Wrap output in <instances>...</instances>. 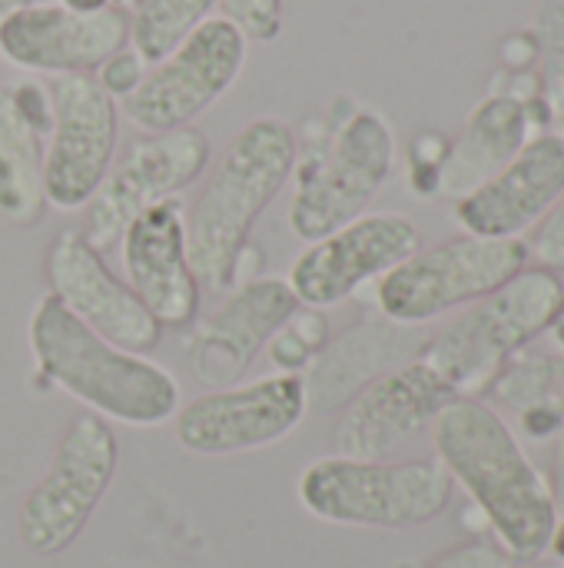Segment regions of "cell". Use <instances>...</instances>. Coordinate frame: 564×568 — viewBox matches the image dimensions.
<instances>
[{
  "mask_svg": "<svg viewBox=\"0 0 564 568\" xmlns=\"http://www.w3.org/2000/svg\"><path fill=\"white\" fill-rule=\"evenodd\" d=\"M419 250L422 233L412 220L399 213H362L336 233L309 243L293 260L286 283L299 306L332 310Z\"/></svg>",
  "mask_w": 564,
  "mask_h": 568,
  "instance_id": "4fadbf2b",
  "label": "cell"
},
{
  "mask_svg": "<svg viewBox=\"0 0 564 568\" xmlns=\"http://www.w3.org/2000/svg\"><path fill=\"white\" fill-rule=\"evenodd\" d=\"M529 243L455 236L432 250H419L376 283V306L402 326H425L465 303H479L502 290L529 266Z\"/></svg>",
  "mask_w": 564,
  "mask_h": 568,
  "instance_id": "52a82bcc",
  "label": "cell"
},
{
  "mask_svg": "<svg viewBox=\"0 0 564 568\" xmlns=\"http://www.w3.org/2000/svg\"><path fill=\"white\" fill-rule=\"evenodd\" d=\"M529 256L548 273H564V196L539 226V233L529 246Z\"/></svg>",
  "mask_w": 564,
  "mask_h": 568,
  "instance_id": "f1b7e54d",
  "label": "cell"
},
{
  "mask_svg": "<svg viewBox=\"0 0 564 568\" xmlns=\"http://www.w3.org/2000/svg\"><path fill=\"white\" fill-rule=\"evenodd\" d=\"M425 343L429 333L422 326H402L386 316L349 326L302 373L306 409L319 416L342 413L379 376L419 359Z\"/></svg>",
  "mask_w": 564,
  "mask_h": 568,
  "instance_id": "ffe728a7",
  "label": "cell"
},
{
  "mask_svg": "<svg viewBox=\"0 0 564 568\" xmlns=\"http://www.w3.org/2000/svg\"><path fill=\"white\" fill-rule=\"evenodd\" d=\"M529 106L515 97H489L469 116L462 136L439 163L435 193L462 200L499 176L529 143Z\"/></svg>",
  "mask_w": 564,
  "mask_h": 568,
  "instance_id": "44dd1931",
  "label": "cell"
},
{
  "mask_svg": "<svg viewBox=\"0 0 564 568\" xmlns=\"http://www.w3.org/2000/svg\"><path fill=\"white\" fill-rule=\"evenodd\" d=\"M216 7L219 0H140L130 10V47L153 67L203 27Z\"/></svg>",
  "mask_w": 564,
  "mask_h": 568,
  "instance_id": "cb8c5ba5",
  "label": "cell"
},
{
  "mask_svg": "<svg viewBox=\"0 0 564 568\" xmlns=\"http://www.w3.org/2000/svg\"><path fill=\"white\" fill-rule=\"evenodd\" d=\"M126 286L163 329L193 326L199 316V283L186 253V203L180 196L146 206L120 236Z\"/></svg>",
  "mask_w": 564,
  "mask_h": 568,
  "instance_id": "2e32d148",
  "label": "cell"
},
{
  "mask_svg": "<svg viewBox=\"0 0 564 568\" xmlns=\"http://www.w3.org/2000/svg\"><path fill=\"white\" fill-rule=\"evenodd\" d=\"M552 506H555V536H552V552L564 559V429L562 446H558V469H555V489H552Z\"/></svg>",
  "mask_w": 564,
  "mask_h": 568,
  "instance_id": "4dcf8cb0",
  "label": "cell"
},
{
  "mask_svg": "<svg viewBox=\"0 0 564 568\" xmlns=\"http://www.w3.org/2000/svg\"><path fill=\"white\" fill-rule=\"evenodd\" d=\"M306 413L302 376L276 373L189 399L173 416V433L193 456H239L283 443L299 429Z\"/></svg>",
  "mask_w": 564,
  "mask_h": 568,
  "instance_id": "7c38bea8",
  "label": "cell"
},
{
  "mask_svg": "<svg viewBox=\"0 0 564 568\" xmlns=\"http://www.w3.org/2000/svg\"><path fill=\"white\" fill-rule=\"evenodd\" d=\"M396 166L392 126L376 110H352L296 160L289 230L316 243L359 220Z\"/></svg>",
  "mask_w": 564,
  "mask_h": 568,
  "instance_id": "8992f818",
  "label": "cell"
},
{
  "mask_svg": "<svg viewBox=\"0 0 564 568\" xmlns=\"http://www.w3.org/2000/svg\"><path fill=\"white\" fill-rule=\"evenodd\" d=\"M27 336L37 376L86 413L133 429H156L180 413L183 389L166 366L106 343L53 293L37 300Z\"/></svg>",
  "mask_w": 564,
  "mask_h": 568,
  "instance_id": "3957f363",
  "label": "cell"
},
{
  "mask_svg": "<svg viewBox=\"0 0 564 568\" xmlns=\"http://www.w3.org/2000/svg\"><path fill=\"white\" fill-rule=\"evenodd\" d=\"M455 399V393L422 363L412 359L372 386H366L336 426V456L382 463L399 446L432 429L435 416Z\"/></svg>",
  "mask_w": 564,
  "mask_h": 568,
  "instance_id": "ac0fdd59",
  "label": "cell"
},
{
  "mask_svg": "<svg viewBox=\"0 0 564 568\" xmlns=\"http://www.w3.org/2000/svg\"><path fill=\"white\" fill-rule=\"evenodd\" d=\"M535 37L542 53V87L552 113H564V0H545L535 17Z\"/></svg>",
  "mask_w": 564,
  "mask_h": 568,
  "instance_id": "484cf974",
  "label": "cell"
},
{
  "mask_svg": "<svg viewBox=\"0 0 564 568\" xmlns=\"http://www.w3.org/2000/svg\"><path fill=\"white\" fill-rule=\"evenodd\" d=\"M43 143L13 103L10 87H0V220L13 226L40 223L43 200Z\"/></svg>",
  "mask_w": 564,
  "mask_h": 568,
  "instance_id": "7402d4cb",
  "label": "cell"
},
{
  "mask_svg": "<svg viewBox=\"0 0 564 568\" xmlns=\"http://www.w3.org/2000/svg\"><path fill=\"white\" fill-rule=\"evenodd\" d=\"M130 47V10H73L63 3H30L0 27V53L30 73H96L113 53Z\"/></svg>",
  "mask_w": 564,
  "mask_h": 568,
  "instance_id": "9a60e30c",
  "label": "cell"
},
{
  "mask_svg": "<svg viewBox=\"0 0 564 568\" xmlns=\"http://www.w3.org/2000/svg\"><path fill=\"white\" fill-rule=\"evenodd\" d=\"M452 476L439 459L366 463L329 456L302 469L296 483L299 506L332 526L356 529H416L439 519L452 503Z\"/></svg>",
  "mask_w": 564,
  "mask_h": 568,
  "instance_id": "5b68a950",
  "label": "cell"
},
{
  "mask_svg": "<svg viewBox=\"0 0 564 568\" xmlns=\"http://www.w3.org/2000/svg\"><path fill=\"white\" fill-rule=\"evenodd\" d=\"M110 3H113V7H123V10H133L140 0H110Z\"/></svg>",
  "mask_w": 564,
  "mask_h": 568,
  "instance_id": "836d02e7",
  "label": "cell"
},
{
  "mask_svg": "<svg viewBox=\"0 0 564 568\" xmlns=\"http://www.w3.org/2000/svg\"><path fill=\"white\" fill-rule=\"evenodd\" d=\"M57 3L73 7V10H100V7H106L110 0H57Z\"/></svg>",
  "mask_w": 564,
  "mask_h": 568,
  "instance_id": "d6a6232c",
  "label": "cell"
},
{
  "mask_svg": "<svg viewBox=\"0 0 564 568\" xmlns=\"http://www.w3.org/2000/svg\"><path fill=\"white\" fill-rule=\"evenodd\" d=\"M219 7L246 40L269 43L283 30V0H219Z\"/></svg>",
  "mask_w": 564,
  "mask_h": 568,
  "instance_id": "4316f807",
  "label": "cell"
},
{
  "mask_svg": "<svg viewBox=\"0 0 564 568\" xmlns=\"http://www.w3.org/2000/svg\"><path fill=\"white\" fill-rule=\"evenodd\" d=\"M489 393L519 413L525 433L535 439L564 429V356L519 353Z\"/></svg>",
  "mask_w": 564,
  "mask_h": 568,
  "instance_id": "603a6c76",
  "label": "cell"
},
{
  "mask_svg": "<svg viewBox=\"0 0 564 568\" xmlns=\"http://www.w3.org/2000/svg\"><path fill=\"white\" fill-rule=\"evenodd\" d=\"M562 123H564V113H562Z\"/></svg>",
  "mask_w": 564,
  "mask_h": 568,
  "instance_id": "d590c367",
  "label": "cell"
},
{
  "mask_svg": "<svg viewBox=\"0 0 564 568\" xmlns=\"http://www.w3.org/2000/svg\"><path fill=\"white\" fill-rule=\"evenodd\" d=\"M422 568H515V559L505 549H495L489 542H472V546H459V549L432 559Z\"/></svg>",
  "mask_w": 564,
  "mask_h": 568,
  "instance_id": "f546056e",
  "label": "cell"
},
{
  "mask_svg": "<svg viewBox=\"0 0 564 568\" xmlns=\"http://www.w3.org/2000/svg\"><path fill=\"white\" fill-rule=\"evenodd\" d=\"M562 303V280L542 266H525L502 290L429 336L419 359L455 393V399H475L492 389L499 373L525 353L529 343L552 329Z\"/></svg>",
  "mask_w": 564,
  "mask_h": 568,
  "instance_id": "277c9868",
  "label": "cell"
},
{
  "mask_svg": "<svg viewBox=\"0 0 564 568\" xmlns=\"http://www.w3.org/2000/svg\"><path fill=\"white\" fill-rule=\"evenodd\" d=\"M116 459L120 446L110 423L86 409L76 413L60 436L47 476L20 506L17 532L23 549L33 556H60L70 549L106 496Z\"/></svg>",
  "mask_w": 564,
  "mask_h": 568,
  "instance_id": "ba28073f",
  "label": "cell"
},
{
  "mask_svg": "<svg viewBox=\"0 0 564 568\" xmlns=\"http://www.w3.org/2000/svg\"><path fill=\"white\" fill-rule=\"evenodd\" d=\"M43 276L50 293L106 343L136 356H150L160 346L163 326L136 300L126 280L103 263V253L86 243L80 226H66L50 240Z\"/></svg>",
  "mask_w": 564,
  "mask_h": 568,
  "instance_id": "5bb4252c",
  "label": "cell"
},
{
  "mask_svg": "<svg viewBox=\"0 0 564 568\" xmlns=\"http://www.w3.org/2000/svg\"><path fill=\"white\" fill-rule=\"evenodd\" d=\"M326 343H329V323H326L322 310L299 306L269 336L266 349H269V363L276 366V373L302 376L309 369V363L326 349Z\"/></svg>",
  "mask_w": 564,
  "mask_h": 568,
  "instance_id": "d4e9b609",
  "label": "cell"
},
{
  "mask_svg": "<svg viewBox=\"0 0 564 568\" xmlns=\"http://www.w3.org/2000/svg\"><path fill=\"white\" fill-rule=\"evenodd\" d=\"M296 160V130L279 116H256L226 143L186 213V253L199 290L226 296L236 286L249 233L293 180Z\"/></svg>",
  "mask_w": 564,
  "mask_h": 568,
  "instance_id": "7a4b0ae2",
  "label": "cell"
},
{
  "mask_svg": "<svg viewBox=\"0 0 564 568\" xmlns=\"http://www.w3.org/2000/svg\"><path fill=\"white\" fill-rule=\"evenodd\" d=\"M30 3H40V0H0V27H3L17 10H23V7H30Z\"/></svg>",
  "mask_w": 564,
  "mask_h": 568,
  "instance_id": "1f68e13d",
  "label": "cell"
},
{
  "mask_svg": "<svg viewBox=\"0 0 564 568\" xmlns=\"http://www.w3.org/2000/svg\"><path fill=\"white\" fill-rule=\"evenodd\" d=\"M246 37L226 17H209L173 53L153 63L143 83L123 100V113L143 133L193 126L246 67Z\"/></svg>",
  "mask_w": 564,
  "mask_h": 568,
  "instance_id": "9c48e42d",
  "label": "cell"
},
{
  "mask_svg": "<svg viewBox=\"0 0 564 568\" xmlns=\"http://www.w3.org/2000/svg\"><path fill=\"white\" fill-rule=\"evenodd\" d=\"M146 70H150V67L140 60V53H136L133 47H123V50L113 53L93 77H96V83H100L113 100H126V97L143 83Z\"/></svg>",
  "mask_w": 564,
  "mask_h": 568,
  "instance_id": "83f0119b",
  "label": "cell"
},
{
  "mask_svg": "<svg viewBox=\"0 0 564 568\" xmlns=\"http://www.w3.org/2000/svg\"><path fill=\"white\" fill-rule=\"evenodd\" d=\"M564 196V136L542 133L485 186L455 203V223L469 236L519 240Z\"/></svg>",
  "mask_w": 564,
  "mask_h": 568,
  "instance_id": "d6986e66",
  "label": "cell"
},
{
  "mask_svg": "<svg viewBox=\"0 0 564 568\" xmlns=\"http://www.w3.org/2000/svg\"><path fill=\"white\" fill-rule=\"evenodd\" d=\"M299 310L296 293L279 276L243 280L223 303L196 323L186 359L206 389L236 386V379L266 349L269 336Z\"/></svg>",
  "mask_w": 564,
  "mask_h": 568,
  "instance_id": "e0dca14e",
  "label": "cell"
},
{
  "mask_svg": "<svg viewBox=\"0 0 564 568\" xmlns=\"http://www.w3.org/2000/svg\"><path fill=\"white\" fill-rule=\"evenodd\" d=\"M209 136L196 126L146 133L133 140L126 153L110 166L93 200L83 206L80 233L86 236V243L96 253L113 250L133 216L199 180L209 166Z\"/></svg>",
  "mask_w": 564,
  "mask_h": 568,
  "instance_id": "8fae6325",
  "label": "cell"
},
{
  "mask_svg": "<svg viewBox=\"0 0 564 568\" xmlns=\"http://www.w3.org/2000/svg\"><path fill=\"white\" fill-rule=\"evenodd\" d=\"M542 568H562V566H542Z\"/></svg>",
  "mask_w": 564,
  "mask_h": 568,
  "instance_id": "e575fe53",
  "label": "cell"
},
{
  "mask_svg": "<svg viewBox=\"0 0 564 568\" xmlns=\"http://www.w3.org/2000/svg\"><path fill=\"white\" fill-rule=\"evenodd\" d=\"M53 123L43 143V200L63 213L83 210L106 180L116 153L120 106L93 73H66L50 83Z\"/></svg>",
  "mask_w": 564,
  "mask_h": 568,
  "instance_id": "30bf717a",
  "label": "cell"
},
{
  "mask_svg": "<svg viewBox=\"0 0 564 568\" xmlns=\"http://www.w3.org/2000/svg\"><path fill=\"white\" fill-rule=\"evenodd\" d=\"M432 443L452 483L465 486L512 559L532 562L548 552L552 489L492 406L452 399L432 423Z\"/></svg>",
  "mask_w": 564,
  "mask_h": 568,
  "instance_id": "6da1fadb",
  "label": "cell"
}]
</instances>
